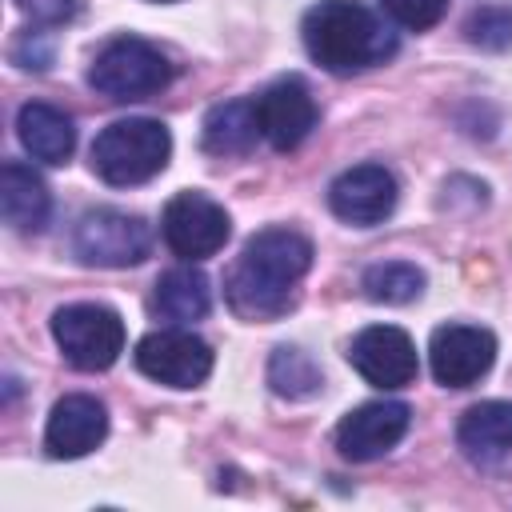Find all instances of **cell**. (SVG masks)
I'll return each instance as SVG.
<instances>
[{
	"instance_id": "obj_1",
	"label": "cell",
	"mask_w": 512,
	"mask_h": 512,
	"mask_svg": "<svg viewBox=\"0 0 512 512\" xmlns=\"http://www.w3.org/2000/svg\"><path fill=\"white\" fill-rule=\"evenodd\" d=\"M312 268V240L296 228H264L248 236L224 280L228 308L248 324L280 320L296 304V288Z\"/></svg>"
},
{
	"instance_id": "obj_2",
	"label": "cell",
	"mask_w": 512,
	"mask_h": 512,
	"mask_svg": "<svg viewBox=\"0 0 512 512\" xmlns=\"http://www.w3.org/2000/svg\"><path fill=\"white\" fill-rule=\"evenodd\" d=\"M300 36L308 56L336 76H352L396 56V32L360 0H320L304 12Z\"/></svg>"
},
{
	"instance_id": "obj_3",
	"label": "cell",
	"mask_w": 512,
	"mask_h": 512,
	"mask_svg": "<svg viewBox=\"0 0 512 512\" xmlns=\"http://www.w3.org/2000/svg\"><path fill=\"white\" fill-rule=\"evenodd\" d=\"M172 156V132L152 116L112 120L92 140V172L112 188H132L164 172Z\"/></svg>"
},
{
	"instance_id": "obj_4",
	"label": "cell",
	"mask_w": 512,
	"mask_h": 512,
	"mask_svg": "<svg viewBox=\"0 0 512 512\" xmlns=\"http://www.w3.org/2000/svg\"><path fill=\"white\" fill-rule=\"evenodd\" d=\"M88 84L100 96L120 100V104L124 100H148L172 84V60L140 36H120L96 52V60L88 68Z\"/></svg>"
},
{
	"instance_id": "obj_5",
	"label": "cell",
	"mask_w": 512,
	"mask_h": 512,
	"mask_svg": "<svg viewBox=\"0 0 512 512\" xmlns=\"http://www.w3.org/2000/svg\"><path fill=\"white\" fill-rule=\"evenodd\" d=\"M52 340L80 372H104L124 352V320L108 304H64L52 312Z\"/></svg>"
},
{
	"instance_id": "obj_6",
	"label": "cell",
	"mask_w": 512,
	"mask_h": 512,
	"mask_svg": "<svg viewBox=\"0 0 512 512\" xmlns=\"http://www.w3.org/2000/svg\"><path fill=\"white\" fill-rule=\"evenodd\" d=\"M152 228L120 208H92L72 228V252L92 268H132L148 256Z\"/></svg>"
},
{
	"instance_id": "obj_7",
	"label": "cell",
	"mask_w": 512,
	"mask_h": 512,
	"mask_svg": "<svg viewBox=\"0 0 512 512\" xmlns=\"http://www.w3.org/2000/svg\"><path fill=\"white\" fill-rule=\"evenodd\" d=\"M136 368L156 380V384H168V388H200L212 372V348L208 340H200L196 332L188 328H156L148 332L136 352H132Z\"/></svg>"
},
{
	"instance_id": "obj_8",
	"label": "cell",
	"mask_w": 512,
	"mask_h": 512,
	"mask_svg": "<svg viewBox=\"0 0 512 512\" xmlns=\"http://www.w3.org/2000/svg\"><path fill=\"white\" fill-rule=\"evenodd\" d=\"M160 232H164V244L176 256L204 260V256H216L228 244L232 220H228V212L212 196H204V192H176L164 204Z\"/></svg>"
},
{
	"instance_id": "obj_9",
	"label": "cell",
	"mask_w": 512,
	"mask_h": 512,
	"mask_svg": "<svg viewBox=\"0 0 512 512\" xmlns=\"http://www.w3.org/2000/svg\"><path fill=\"white\" fill-rule=\"evenodd\" d=\"M496 360V336L480 324H440L428 340V368L444 388H472Z\"/></svg>"
},
{
	"instance_id": "obj_10",
	"label": "cell",
	"mask_w": 512,
	"mask_h": 512,
	"mask_svg": "<svg viewBox=\"0 0 512 512\" xmlns=\"http://www.w3.org/2000/svg\"><path fill=\"white\" fill-rule=\"evenodd\" d=\"M408 424H412V408L404 400H368L336 424V448L344 460L368 464L392 452L404 440Z\"/></svg>"
},
{
	"instance_id": "obj_11",
	"label": "cell",
	"mask_w": 512,
	"mask_h": 512,
	"mask_svg": "<svg viewBox=\"0 0 512 512\" xmlns=\"http://www.w3.org/2000/svg\"><path fill=\"white\" fill-rule=\"evenodd\" d=\"M400 200L396 176L384 164H356L344 168L332 184H328V208L336 220L352 224V228H372L380 220L392 216Z\"/></svg>"
},
{
	"instance_id": "obj_12",
	"label": "cell",
	"mask_w": 512,
	"mask_h": 512,
	"mask_svg": "<svg viewBox=\"0 0 512 512\" xmlns=\"http://www.w3.org/2000/svg\"><path fill=\"white\" fill-rule=\"evenodd\" d=\"M348 364L372 384V388H404L416 380L420 360H416V344L404 328L396 324H372L364 328L352 344H348Z\"/></svg>"
},
{
	"instance_id": "obj_13",
	"label": "cell",
	"mask_w": 512,
	"mask_h": 512,
	"mask_svg": "<svg viewBox=\"0 0 512 512\" xmlns=\"http://www.w3.org/2000/svg\"><path fill=\"white\" fill-rule=\"evenodd\" d=\"M256 116H260V136L276 152H292L316 128V100L300 76H284L256 96Z\"/></svg>"
},
{
	"instance_id": "obj_14",
	"label": "cell",
	"mask_w": 512,
	"mask_h": 512,
	"mask_svg": "<svg viewBox=\"0 0 512 512\" xmlns=\"http://www.w3.org/2000/svg\"><path fill=\"white\" fill-rule=\"evenodd\" d=\"M104 436H108V408L88 392H72L52 404L44 428V452L52 460H80L92 448H100Z\"/></svg>"
},
{
	"instance_id": "obj_15",
	"label": "cell",
	"mask_w": 512,
	"mask_h": 512,
	"mask_svg": "<svg viewBox=\"0 0 512 512\" xmlns=\"http://www.w3.org/2000/svg\"><path fill=\"white\" fill-rule=\"evenodd\" d=\"M16 136L24 144V152L40 164H64L76 148V124L64 108L44 104V100H28L16 112Z\"/></svg>"
},
{
	"instance_id": "obj_16",
	"label": "cell",
	"mask_w": 512,
	"mask_h": 512,
	"mask_svg": "<svg viewBox=\"0 0 512 512\" xmlns=\"http://www.w3.org/2000/svg\"><path fill=\"white\" fill-rule=\"evenodd\" d=\"M456 444L476 464H496L512 452V400H480L456 424Z\"/></svg>"
},
{
	"instance_id": "obj_17",
	"label": "cell",
	"mask_w": 512,
	"mask_h": 512,
	"mask_svg": "<svg viewBox=\"0 0 512 512\" xmlns=\"http://www.w3.org/2000/svg\"><path fill=\"white\" fill-rule=\"evenodd\" d=\"M0 212H4V224L16 232H40L52 216L48 184L20 160H8L0 168Z\"/></svg>"
},
{
	"instance_id": "obj_18",
	"label": "cell",
	"mask_w": 512,
	"mask_h": 512,
	"mask_svg": "<svg viewBox=\"0 0 512 512\" xmlns=\"http://www.w3.org/2000/svg\"><path fill=\"white\" fill-rule=\"evenodd\" d=\"M152 316L156 320H168V324H196L208 316L212 308V288H208V276L192 264L184 268H168L156 288H152V300H148Z\"/></svg>"
},
{
	"instance_id": "obj_19",
	"label": "cell",
	"mask_w": 512,
	"mask_h": 512,
	"mask_svg": "<svg viewBox=\"0 0 512 512\" xmlns=\"http://www.w3.org/2000/svg\"><path fill=\"white\" fill-rule=\"evenodd\" d=\"M256 136H260L256 100H224L208 108L204 128H200V144L212 156H240L256 144Z\"/></svg>"
},
{
	"instance_id": "obj_20",
	"label": "cell",
	"mask_w": 512,
	"mask_h": 512,
	"mask_svg": "<svg viewBox=\"0 0 512 512\" xmlns=\"http://www.w3.org/2000/svg\"><path fill=\"white\" fill-rule=\"evenodd\" d=\"M268 384L284 400H308V396H316L324 388V372H320V364L304 348L280 344L268 356Z\"/></svg>"
},
{
	"instance_id": "obj_21",
	"label": "cell",
	"mask_w": 512,
	"mask_h": 512,
	"mask_svg": "<svg viewBox=\"0 0 512 512\" xmlns=\"http://www.w3.org/2000/svg\"><path fill=\"white\" fill-rule=\"evenodd\" d=\"M360 288L372 304H408L424 292V272L412 260H380L364 268Z\"/></svg>"
},
{
	"instance_id": "obj_22",
	"label": "cell",
	"mask_w": 512,
	"mask_h": 512,
	"mask_svg": "<svg viewBox=\"0 0 512 512\" xmlns=\"http://www.w3.org/2000/svg\"><path fill=\"white\" fill-rule=\"evenodd\" d=\"M464 36L468 44L484 48V52H504L512 48V8L508 4H484L464 20Z\"/></svg>"
},
{
	"instance_id": "obj_23",
	"label": "cell",
	"mask_w": 512,
	"mask_h": 512,
	"mask_svg": "<svg viewBox=\"0 0 512 512\" xmlns=\"http://www.w3.org/2000/svg\"><path fill=\"white\" fill-rule=\"evenodd\" d=\"M380 8H384L400 28L424 32V28H432V24L444 16L448 0H380Z\"/></svg>"
},
{
	"instance_id": "obj_24",
	"label": "cell",
	"mask_w": 512,
	"mask_h": 512,
	"mask_svg": "<svg viewBox=\"0 0 512 512\" xmlns=\"http://www.w3.org/2000/svg\"><path fill=\"white\" fill-rule=\"evenodd\" d=\"M12 60H16L20 68L44 72V68L52 64V44H48V36H44V32H24V36L16 40V48H12Z\"/></svg>"
},
{
	"instance_id": "obj_25",
	"label": "cell",
	"mask_w": 512,
	"mask_h": 512,
	"mask_svg": "<svg viewBox=\"0 0 512 512\" xmlns=\"http://www.w3.org/2000/svg\"><path fill=\"white\" fill-rule=\"evenodd\" d=\"M16 8L24 16H32L36 24H64L76 12V0H16Z\"/></svg>"
}]
</instances>
